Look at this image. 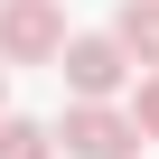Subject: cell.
Here are the masks:
<instances>
[{
    "label": "cell",
    "mask_w": 159,
    "mask_h": 159,
    "mask_svg": "<svg viewBox=\"0 0 159 159\" xmlns=\"http://www.w3.org/2000/svg\"><path fill=\"white\" fill-rule=\"evenodd\" d=\"M66 10L56 0H0V66H66Z\"/></svg>",
    "instance_id": "1"
},
{
    "label": "cell",
    "mask_w": 159,
    "mask_h": 159,
    "mask_svg": "<svg viewBox=\"0 0 159 159\" xmlns=\"http://www.w3.org/2000/svg\"><path fill=\"white\" fill-rule=\"evenodd\" d=\"M56 150L66 159H131L140 150V122H131V103H66Z\"/></svg>",
    "instance_id": "2"
},
{
    "label": "cell",
    "mask_w": 159,
    "mask_h": 159,
    "mask_svg": "<svg viewBox=\"0 0 159 159\" xmlns=\"http://www.w3.org/2000/svg\"><path fill=\"white\" fill-rule=\"evenodd\" d=\"M56 75H66V94H75V103H112V94L131 84V56H122V38H75Z\"/></svg>",
    "instance_id": "3"
},
{
    "label": "cell",
    "mask_w": 159,
    "mask_h": 159,
    "mask_svg": "<svg viewBox=\"0 0 159 159\" xmlns=\"http://www.w3.org/2000/svg\"><path fill=\"white\" fill-rule=\"evenodd\" d=\"M122 56L140 66V75H159V0H122Z\"/></svg>",
    "instance_id": "4"
},
{
    "label": "cell",
    "mask_w": 159,
    "mask_h": 159,
    "mask_svg": "<svg viewBox=\"0 0 159 159\" xmlns=\"http://www.w3.org/2000/svg\"><path fill=\"white\" fill-rule=\"evenodd\" d=\"M0 159H56V131L28 122V112H10V122H0Z\"/></svg>",
    "instance_id": "5"
},
{
    "label": "cell",
    "mask_w": 159,
    "mask_h": 159,
    "mask_svg": "<svg viewBox=\"0 0 159 159\" xmlns=\"http://www.w3.org/2000/svg\"><path fill=\"white\" fill-rule=\"evenodd\" d=\"M131 122H140V140H159V75L131 84Z\"/></svg>",
    "instance_id": "6"
},
{
    "label": "cell",
    "mask_w": 159,
    "mask_h": 159,
    "mask_svg": "<svg viewBox=\"0 0 159 159\" xmlns=\"http://www.w3.org/2000/svg\"><path fill=\"white\" fill-rule=\"evenodd\" d=\"M0 122H10V66H0Z\"/></svg>",
    "instance_id": "7"
}]
</instances>
